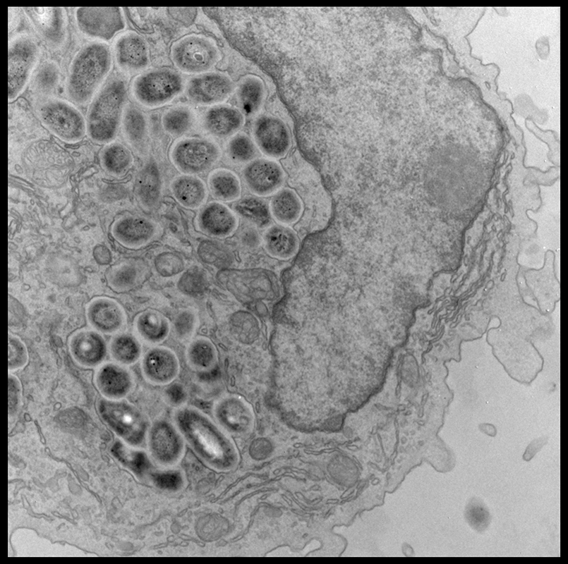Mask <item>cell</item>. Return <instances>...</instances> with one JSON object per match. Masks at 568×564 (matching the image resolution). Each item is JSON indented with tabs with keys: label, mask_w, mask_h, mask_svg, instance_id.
Returning <instances> with one entry per match:
<instances>
[{
	"label": "cell",
	"mask_w": 568,
	"mask_h": 564,
	"mask_svg": "<svg viewBox=\"0 0 568 564\" xmlns=\"http://www.w3.org/2000/svg\"><path fill=\"white\" fill-rule=\"evenodd\" d=\"M152 445L156 455L164 460L171 458L178 450L176 438L170 430L162 426L154 429Z\"/></svg>",
	"instance_id": "cell-36"
},
{
	"label": "cell",
	"mask_w": 568,
	"mask_h": 564,
	"mask_svg": "<svg viewBox=\"0 0 568 564\" xmlns=\"http://www.w3.org/2000/svg\"><path fill=\"white\" fill-rule=\"evenodd\" d=\"M154 480L158 486L166 489H176L181 484V477L176 473L156 474Z\"/></svg>",
	"instance_id": "cell-42"
},
{
	"label": "cell",
	"mask_w": 568,
	"mask_h": 564,
	"mask_svg": "<svg viewBox=\"0 0 568 564\" xmlns=\"http://www.w3.org/2000/svg\"><path fill=\"white\" fill-rule=\"evenodd\" d=\"M185 83L181 74L172 68H152L133 79L130 94L138 105L155 109L169 104L184 92Z\"/></svg>",
	"instance_id": "cell-3"
},
{
	"label": "cell",
	"mask_w": 568,
	"mask_h": 564,
	"mask_svg": "<svg viewBox=\"0 0 568 564\" xmlns=\"http://www.w3.org/2000/svg\"><path fill=\"white\" fill-rule=\"evenodd\" d=\"M224 152L234 164H247L256 159L258 149L251 137L244 132H238L229 138Z\"/></svg>",
	"instance_id": "cell-30"
},
{
	"label": "cell",
	"mask_w": 568,
	"mask_h": 564,
	"mask_svg": "<svg viewBox=\"0 0 568 564\" xmlns=\"http://www.w3.org/2000/svg\"><path fill=\"white\" fill-rule=\"evenodd\" d=\"M135 326L140 336L148 341L159 340L164 333L162 319L152 312L140 314L135 319Z\"/></svg>",
	"instance_id": "cell-35"
},
{
	"label": "cell",
	"mask_w": 568,
	"mask_h": 564,
	"mask_svg": "<svg viewBox=\"0 0 568 564\" xmlns=\"http://www.w3.org/2000/svg\"><path fill=\"white\" fill-rule=\"evenodd\" d=\"M114 61L126 73H142L150 64V50L145 39L128 30L116 35L111 47Z\"/></svg>",
	"instance_id": "cell-15"
},
{
	"label": "cell",
	"mask_w": 568,
	"mask_h": 564,
	"mask_svg": "<svg viewBox=\"0 0 568 564\" xmlns=\"http://www.w3.org/2000/svg\"><path fill=\"white\" fill-rule=\"evenodd\" d=\"M159 226L154 220L131 214L117 216L110 227L114 240L130 250L147 246L159 236Z\"/></svg>",
	"instance_id": "cell-12"
},
{
	"label": "cell",
	"mask_w": 568,
	"mask_h": 564,
	"mask_svg": "<svg viewBox=\"0 0 568 564\" xmlns=\"http://www.w3.org/2000/svg\"><path fill=\"white\" fill-rule=\"evenodd\" d=\"M111 452L119 461L137 474H141L148 467V462L143 453L128 450L119 442L113 446Z\"/></svg>",
	"instance_id": "cell-38"
},
{
	"label": "cell",
	"mask_w": 568,
	"mask_h": 564,
	"mask_svg": "<svg viewBox=\"0 0 568 564\" xmlns=\"http://www.w3.org/2000/svg\"><path fill=\"white\" fill-rule=\"evenodd\" d=\"M98 410L104 421L126 440L133 443L142 440L145 423L134 406L126 401L102 399Z\"/></svg>",
	"instance_id": "cell-11"
},
{
	"label": "cell",
	"mask_w": 568,
	"mask_h": 564,
	"mask_svg": "<svg viewBox=\"0 0 568 564\" xmlns=\"http://www.w3.org/2000/svg\"><path fill=\"white\" fill-rule=\"evenodd\" d=\"M238 226V216L229 206L219 201H212L204 205L195 218L197 229L212 238L231 237Z\"/></svg>",
	"instance_id": "cell-16"
},
{
	"label": "cell",
	"mask_w": 568,
	"mask_h": 564,
	"mask_svg": "<svg viewBox=\"0 0 568 564\" xmlns=\"http://www.w3.org/2000/svg\"><path fill=\"white\" fill-rule=\"evenodd\" d=\"M121 124L126 135L131 140L138 141L145 134V118L136 109H128L125 111Z\"/></svg>",
	"instance_id": "cell-37"
},
{
	"label": "cell",
	"mask_w": 568,
	"mask_h": 564,
	"mask_svg": "<svg viewBox=\"0 0 568 564\" xmlns=\"http://www.w3.org/2000/svg\"><path fill=\"white\" fill-rule=\"evenodd\" d=\"M198 257L216 267H227L234 262V252L224 244L213 240H204L197 247Z\"/></svg>",
	"instance_id": "cell-32"
},
{
	"label": "cell",
	"mask_w": 568,
	"mask_h": 564,
	"mask_svg": "<svg viewBox=\"0 0 568 564\" xmlns=\"http://www.w3.org/2000/svg\"><path fill=\"white\" fill-rule=\"evenodd\" d=\"M248 190L258 197L272 196L282 189L285 173L280 164L269 158H257L247 164L241 172Z\"/></svg>",
	"instance_id": "cell-13"
},
{
	"label": "cell",
	"mask_w": 568,
	"mask_h": 564,
	"mask_svg": "<svg viewBox=\"0 0 568 564\" xmlns=\"http://www.w3.org/2000/svg\"><path fill=\"white\" fill-rule=\"evenodd\" d=\"M246 122V116L237 107L221 104L207 109L202 116L204 130L217 138L230 137L238 133Z\"/></svg>",
	"instance_id": "cell-19"
},
{
	"label": "cell",
	"mask_w": 568,
	"mask_h": 564,
	"mask_svg": "<svg viewBox=\"0 0 568 564\" xmlns=\"http://www.w3.org/2000/svg\"><path fill=\"white\" fill-rule=\"evenodd\" d=\"M207 185L212 197L221 202H232L241 199V181L238 174L226 168H217L207 176Z\"/></svg>",
	"instance_id": "cell-24"
},
{
	"label": "cell",
	"mask_w": 568,
	"mask_h": 564,
	"mask_svg": "<svg viewBox=\"0 0 568 564\" xmlns=\"http://www.w3.org/2000/svg\"><path fill=\"white\" fill-rule=\"evenodd\" d=\"M222 151L214 140L203 137H181L170 146L169 157L182 174L197 175L210 170L221 159Z\"/></svg>",
	"instance_id": "cell-7"
},
{
	"label": "cell",
	"mask_w": 568,
	"mask_h": 564,
	"mask_svg": "<svg viewBox=\"0 0 568 564\" xmlns=\"http://www.w3.org/2000/svg\"><path fill=\"white\" fill-rule=\"evenodd\" d=\"M233 210L238 216L260 228L268 227L272 221L269 204L256 196H246L236 201Z\"/></svg>",
	"instance_id": "cell-28"
},
{
	"label": "cell",
	"mask_w": 568,
	"mask_h": 564,
	"mask_svg": "<svg viewBox=\"0 0 568 564\" xmlns=\"http://www.w3.org/2000/svg\"><path fill=\"white\" fill-rule=\"evenodd\" d=\"M262 243L266 253L279 260L294 257L299 249V238L294 229L288 226H269L262 236Z\"/></svg>",
	"instance_id": "cell-21"
},
{
	"label": "cell",
	"mask_w": 568,
	"mask_h": 564,
	"mask_svg": "<svg viewBox=\"0 0 568 564\" xmlns=\"http://www.w3.org/2000/svg\"><path fill=\"white\" fill-rule=\"evenodd\" d=\"M235 94L239 109L245 116H254L262 109L267 91L263 80L258 75L247 74L236 84Z\"/></svg>",
	"instance_id": "cell-23"
},
{
	"label": "cell",
	"mask_w": 568,
	"mask_h": 564,
	"mask_svg": "<svg viewBox=\"0 0 568 564\" xmlns=\"http://www.w3.org/2000/svg\"><path fill=\"white\" fill-rule=\"evenodd\" d=\"M170 58L179 72L195 75L210 71L221 60L222 53L212 37L191 33L172 43Z\"/></svg>",
	"instance_id": "cell-4"
},
{
	"label": "cell",
	"mask_w": 568,
	"mask_h": 564,
	"mask_svg": "<svg viewBox=\"0 0 568 564\" xmlns=\"http://www.w3.org/2000/svg\"><path fill=\"white\" fill-rule=\"evenodd\" d=\"M99 164L109 175L120 178L123 176L133 164V156L130 149L119 142H111L101 149Z\"/></svg>",
	"instance_id": "cell-26"
},
{
	"label": "cell",
	"mask_w": 568,
	"mask_h": 564,
	"mask_svg": "<svg viewBox=\"0 0 568 564\" xmlns=\"http://www.w3.org/2000/svg\"><path fill=\"white\" fill-rule=\"evenodd\" d=\"M23 12L37 35L52 49L62 47L68 35V18L63 7H25Z\"/></svg>",
	"instance_id": "cell-14"
},
{
	"label": "cell",
	"mask_w": 568,
	"mask_h": 564,
	"mask_svg": "<svg viewBox=\"0 0 568 564\" xmlns=\"http://www.w3.org/2000/svg\"><path fill=\"white\" fill-rule=\"evenodd\" d=\"M94 257L98 262L102 264H107L111 259L110 252L102 245H99L95 248Z\"/></svg>",
	"instance_id": "cell-43"
},
{
	"label": "cell",
	"mask_w": 568,
	"mask_h": 564,
	"mask_svg": "<svg viewBox=\"0 0 568 564\" xmlns=\"http://www.w3.org/2000/svg\"><path fill=\"white\" fill-rule=\"evenodd\" d=\"M68 349L73 360L86 368L101 364L107 350L105 340L100 333L87 329L78 330L71 336Z\"/></svg>",
	"instance_id": "cell-17"
},
{
	"label": "cell",
	"mask_w": 568,
	"mask_h": 564,
	"mask_svg": "<svg viewBox=\"0 0 568 564\" xmlns=\"http://www.w3.org/2000/svg\"><path fill=\"white\" fill-rule=\"evenodd\" d=\"M236 84L224 72L208 71L186 81L184 94L191 103L201 106L224 104L235 91Z\"/></svg>",
	"instance_id": "cell-9"
},
{
	"label": "cell",
	"mask_w": 568,
	"mask_h": 564,
	"mask_svg": "<svg viewBox=\"0 0 568 564\" xmlns=\"http://www.w3.org/2000/svg\"><path fill=\"white\" fill-rule=\"evenodd\" d=\"M197 121L195 110L187 104L173 106L161 118L163 130L173 137H181L193 129Z\"/></svg>",
	"instance_id": "cell-27"
},
{
	"label": "cell",
	"mask_w": 568,
	"mask_h": 564,
	"mask_svg": "<svg viewBox=\"0 0 568 564\" xmlns=\"http://www.w3.org/2000/svg\"><path fill=\"white\" fill-rule=\"evenodd\" d=\"M251 137L258 150L272 159L284 157L291 146L288 127L282 119L271 114H260L255 118Z\"/></svg>",
	"instance_id": "cell-10"
},
{
	"label": "cell",
	"mask_w": 568,
	"mask_h": 564,
	"mask_svg": "<svg viewBox=\"0 0 568 564\" xmlns=\"http://www.w3.org/2000/svg\"><path fill=\"white\" fill-rule=\"evenodd\" d=\"M111 358L121 365L135 363L140 355V347L131 335L121 333L114 336L109 345Z\"/></svg>",
	"instance_id": "cell-31"
},
{
	"label": "cell",
	"mask_w": 568,
	"mask_h": 564,
	"mask_svg": "<svg viewBox=\"0 0 568 564\" xmlns=\"http://www.w3.org/2000/svg\"><path fill=\"white\" fill-rule=\"evenodd\" d=\"M127 86L121 78L107 82L90 104L87 116V135L94 143L113 142L121 125L126 111Z\"/></svg>",
	"instance_id": "cell-2"
},
{
	"label": "cell",
	"mask_w": 568,
	"mask_h": 564,
	"mask_svg": "<svg viewBox=\"0 0 568 564\" xmlns=\"http://www.w3.org/2000/svg\"><path fill=\"white\" fill-rule=\"evenodd\" d=\"M37 114L42 125L65 143H78L87 135L86 118L68 100L48 98L39 104Z\"/></svg>",
	"instance_id": "cell-5"
},
{
	"label": "cell",
	"mask_w": 568,
	"mask_h": 564,
	"mask_svg": "<svg viewBox=\"0 0 568 564\" xmlns=\"http://www.w3.org/2000/svg\"><path fill=\"white\" fill-rule=\"evenodd\" d=\"M170 190L179 204L187 209H198L205 205L209 190L205 182L195 175L181 174L174 177Z\"/></svg>",
	"instance_id": "cell-22"
},
{
	"label": "cell",
	"mask_w": 568,
	"mask_h": 564,
	"mask_svg": "<svg viewBox=\"0 0 568 564\" xmlns=\"http://www.w3.org/2000/svg\"><path fill=\"white\" fill-rule=\"evenodd\" d=\"M111 47L106 42L85 44L73 57L66 83L70 102L79 106L90 104L112 70Z\"/></svg>",
	"instance_id": "cell-1"
},
{
	"label": "cell",
	"mask_w": 568,
	"mask_h": 564,
	"mask_svg": "<svg viewBox=\"0 0 568 564\" xmlns=\"http://www.w3.org/2000/svg\"><path fill=\"white\" fill-rule=\"evenodd\" d=\"M157 271L164 276H170L182 271L185 266V262L180 255L165 251L158 254L154 260Z\"/></svg>",
	"instance_id": "cell-39"
},
{
	"label": "cell",
	"mask_w": 568,
	"mask_h": 564,
	"mask_svg": "<svg viewBox=\"0 0 568 564\" xmlns=\"http://www.w3.org/2000/svg\"><path fill=\"white\" fill-rule=\"evenodd\" d=\"M40 47L28 32L14 35L8 41V102L16 100L25 91L41 58Z\"/></svg>",
	"instance_id": "cell-6"
},
{
	"label": "cell",
	"mask_w": 568,
	"mask_h": 564,
	"mask_svg": "<svg viewBox=\"0 0 568 564\" xmlns=\"http://www.w3.org/2000/svg\"><path fill=\"white\" fill-rule=\"evenodd\" d=\"M74 17L80 32L94 40L108 41L126 26L120 7H78Z\"/></svg>",
	"instance_id": "cell-8"
},
{
	"label": "cell",
	"mask_w": 568,
	"mask_h": 564,
	"mask_svg": "<svg viewBox=\"0 0 568 564\" xmlns=\"http://www.w3.org/2000/svg\"><path fill=\"white\" fill-rule=\"evenodd\" d=\"M167 363V355L164 350L158 348L149 350L142 361L144 376L151 381L162 382L168 373Z\"/></svg>",
	"instance_id": "cell-34"
},
{
	"label": "cell",
	"mask_w": 568,
	"mask_h": 564,
	"mask_svg": "<svg viewBox=\"0 0 568 564\" xmlns=\"http://www.w3.org/2000/svg\"><path fill=\"white\" fill-rule=\"evenodd\" d=\"M21 384L20 380L15 375L9 374L8 376V400L10 413L14 412L20 397L21 396Z\"/></svg>",
	"instance_id": "cell-41"
},
{
	"label": "cell",
	"mask_w": 568,
	"mask_h": 564,
	"mask_svg": "<svg viewBox=\"0 0 568 564\" xmlns=\"http://www.w3.org/2000/svg\"><path fill=\"white\" fill-rule=\"evenodd\" d=\"M137 197L143 207L152 209L157 206L161 197V180L155 168L145 169L139 175L136 183Z\"/></svg>",
	"instance_id": "cell-29"
},
{
	"label": "cell",
	"mask_w": 568,
	"mask_h": 564,
	"mask_svg": "<svg viewBox=\"0 0 568 564\" xmlns=\"http://www.w3.org/2000/svg\"><path fill=\"white\" fill-rule=\"evenodd\" d=\"M28 362V352L25 343L17 336H8V370L23 369Z\"/></svg>",
	"instance_id": "cell-40"
},
{
	"label": "cell",
	"mask_w": 568,
	"mask_h": 564,
	"mask_svg": "<svg viewBox=\"0 0 568 564\" xmlns=\"http://www.w3.org/2000/svg\"><path fill=\"white\" fill-rule=\"evenodd\" d=\"M138 272V265L135 261H121L108 269L107 272V282L114 290L124 291L135 284Z\"/></svg>",
	"instance_id": "cell-33"
},
{
	"label": "cell",
	"mask_w": 568,
	"mask_h": 564,
	"mask_svg": "<svg viewBox=\"0 0 568 564\" xmlns=\"http://www.w3.org/2000/svg\"><path fill=\"white\" fill-rule=\"evenodd\" d=\"M86 317L94 330L104 334L119 332L126 322L122 306L109 297H97L90 300L86 307Z\"/></svg>",
	"instance_id": "cell-18"
},
{
	"label": "cell",
	"mask_w": 568,
	"mask_h": 564,
	"mask_svg": "<svg viewBox=\"0 0 568 564\" xmlns=\"http://www.w3.org/2000/svg\"><path fill=\"white\" fill-rule=\"evenodd\" d=\"M95 384L99 393L109 400H119L133 387L131 374L118 363L107 362L99 367L95 374Z\"/></svg>",
	"instance_id": "cell-20"
},
{
	"label": "cell",
	"mask_w": 568,
	"mask_h": 564,
	"mask_svg": "<svg viewBox=\"0 0 568 564\" xmlns=\"http://www.w3.org/2000/svg\"><path fill=\"white\" fill-rule=\"evenodd\" d=\"M272 219L279 224L289 226L299 220L303 212V203L291 188L280 189L272 195L269 202Z\"/></svg>",
	"instance_id": "cell-25"
}]
</instances>
